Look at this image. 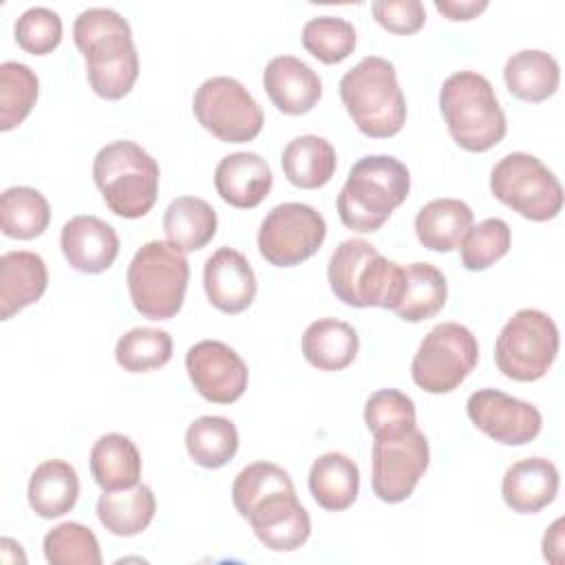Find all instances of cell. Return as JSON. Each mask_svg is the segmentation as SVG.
I'll list each match as a JSON object with an SVG mask.
<instances>
[{
    "label": "cell",
    "instance_id": "1",
    "mask_svg": "<svg viewBox=\"0 0 565 565\" xmlns=\"http://www.w3.org/2000/svg\"><path fill=\"white\" fill-rule=\"evenodd\" d=\"M73 40L86 62V77L104 99L126 97L139 77V53L130 24L106 7L82 11L73 24Z\"/></svg>",
    "mask_w": 565,
    "mask_h": 565
},
{
    "label": "cell",
    "instance_id": "2",
    "mask_svg": "<svg viewBox=\"0 0 565 565\" xmlns=\"http://www.w3.org/2000/svg\"><path fill=\"white\" fill-rule=\"evenodd\" d=\"M411 190L408 168L391 154H366L353 163L335 199L338 216L353 232H377Z\"/></svg>",
    "mask_w": 565,
    "mask_h": 565
},
{
    "label": "cell",
    "instance_id": "3",
    "mask_svg": "<svg viewBox=\"0 0 565 565\" xmlns=\"http://www.w3.org/2000/svg\"><path fill=\"white\" fill-rule=\"evenodd\" d=\"M340 99L366 137L388 139L406 124V99L395 66L380 55L362 57L342 75Z\"/></svg>",
    "mask_w": 565,
    "mask_h": 565
},
{
    "label": "cell",
    "instance_id": "4",
    "mask_svg": "<svg viewBox=\"0 0 565 565\" xmlns=\"http://www.w3.org/2000/svg\"><path fill=\"white\" fill-rule=\"evenodd\" d=\"M439 108L450 137L468 152H486L505 137V113L490 79L477 71L448 75L439 90Z\"/></svg>",
    "mask_w": 565,
    "mask_h": 565
},
{
    "label": "cell",
    "instance_id": "5",
    "mask_svg": "<svg viewBox=\"0 0 565 565\" xmlns=\"http://www.w3.org/2000/svg\"><path fill=\"white\" fill-rule=\"evenodd\" d=\"M93 179L106 207L121 218L146 216L159 192V163L135 141H110L93 159Z\"/></svg>",
    "mask_w": 565,
    "mask_h": 565
},
{
    "label": "cell",
    "instance_id": "6",
    "mask_svg": "<svg viewBox=\"0 0 565 565\" xmlns=\"http://www.w3.org/2000/svg\"><path fill=\"white\" fill-rule=\"evenodd\" d=\"M404 267L382 256L369 241H342L329 258L331 291L349 307H384L391 309L399 287Z\"/></svg>",
    "mask_w": 565,
    "mask_h": 565
},
{
    "label": "cell",
    "instance_id": "7",
    "mask_svg": "<svg viewBox=\"0 0 565 565\" xmlns=\"http://www.w3.org/2000/svg\"><path fill=\"white\" fill-rule=\"evenodd\" d=\"M190 265L168 241H148L128 265L126 282L135 309L148 320L174 318L185 298Z\"/></svg>",
    "mask_w": 565,
    "mask_h": 565
},
{
    "label": "cell",
    "instance_id": "8",
    "mask_svg": "<svg viewBox=\"0 0 565 565\" xmlns=\"http://www.w3.org/2000/svg\"><path fill=\"white\" fill-rule=\"evenodd\" d=\"M490 192L497 201L530 221H550L563 210V185L534 154L510 152L490 172Z\"/></svg>",
    "mask_w": 565,
    "mask_h": 565
},
{
    "label": "cell",
    "instance_id": "9",
    "mask_svg": "<svg viewBox=\"0 0 565 565\" xmlns=\"http://www.w3.org/2000/svg\"><path fill=\"white\" fill-rule=\"evenodd\" d=\"M558 353V327L539 309H519L499 331L494 362L516 382L541 380Z\"/></svg>",
    "mask_w": 565,
    "mask_h": 565
},
{
    "label": "cell",
    "instance_id": "10",
    "mask_svg": "<svg viewBox=\"0 0 565 565\" xmlns=\"http://www.w3.org/2000/svg\"><path fill=\"white\" fill-rule=\"evenodd\" d=\"M479 344L472 331L459 322L433 327L411 364L413 382L433 395L455 391L477 366Z\"/></svg>",
    "mask_w": 565,
    "mask_h": 565
},
{
    "label": "cell",
    "instance_id": "11",
    "mask_svg": "<svg viewBox=\"0 0 565 565\" xmlns=\"http://www.w3.org/2000/svg\"><path fill=\"white\" fill-rule=\"evenodd\" d=\"M196 121L216 139L243 143L258 137L265 117L252 93L234 77L205 79L192 99Z\"/></svg>",
    "mask_w": 565,
    "mask_h": 565
},
{
    "label": "cell",
    "instance_id": "12",
    "mask_svg": "<svg viewBox=\"0 0 565 565\" xmlns=\"http://www.w3.org/2000/svg\"><path fill=\"white\" fill-rule=\"evenodd\" d=\"M327 236L322 214L307 203H280L267 212L258 230V252L276 267H294L311 258Z\"/></svg>",
    "mask_w": 565,
    "mask_h": 565
},
{
    "label": "cell",
    "instance_id": "13",
    "mask_svg": "<svg viewBox=\"0 0 565 565\" xmlns=\"http://www.w3.org/2000/svg\"><path fill=\"white\" fill-rule=\"evenodd\" d=\"M430 463L426 435L415 426L397 435L373 437L371 486L384 503L406 501Z\"/></svg>",
    "mask_w": 565,
    "mask_h": 565
},
{
    "label": "cell",
    "instance_id": "14",
    "mask_svg": "<svg viewBox=\"0 0 565 565\" xmlns=\"http://www.w3.org/2000/svg\"><path fill=\"white\" fill-rule=\"evenodd\" d=\"M470 422L505 446H523L539 437L543 417L530 402L512 397L497 388H479L466 402Z\"/></svg>",
    "mask_w": 565,
    "mask_h": 565
},
{
    "label": "cell",
    "instance_id": "15",
    "mask_svg": "<svg viewBox=\"0 0 565 565\" xmlns=\"http://www.w3.org/2000/svg\"><path fill=\"white\" fill-rule=\"evenodd\" d=\"M185 371L201 397L214 404L236 402L249 380L243 358L221 340H201L185 353Z\"/></svg>",
    "mask_w": 565,
    "mask_h": 565
},
{
    "label": "cell",
    "instance_id": "16",
    "mask_svg": "<svg viewBox=\"0 0 565 565\" xmlns=\"http://www.w3.org/2000/svg\"><path fill=\"white\" fill-rule=\"evenodd\" d=\"M243 519L249 521L256 539L271 552H294L311 534L309 512L300 505L296 488H285L258 499Z\"/></svg>",
    "mask_w": 565,
    "mask_h": 565
},
{
    "label": "cell",
    "instance_id": "17",
    "mask_svg": "<svg viewBox=\"0 0 565 565\" xmlns=\"http://www.w3.org/2000/svg\"><path fill=\"white\" fill-rule=\"evenodd\" d=\"M60 247L75 271L102 274L119 254V236L110 223L90 214H79L64 223Z\"/></svg>",
    "mask_w": 565,
    "mask_h": 565
},
{
    "label": "cell",
    "instance_id": "18",
    "mask_svg": "<svg viewBox=\"0 0 565 565\" xmlns=\"http://www.w3.org/2000/svg\"><path fill=\"white\" fill-rule=\"evenodd\" d=\"M203 287L212 307L241 313L256 298V276L247 258L234 247H218L203 267Z\"/></svg>",
    "mask_w": 565,
    "mask_h": 565
},
{
    "label": "cell",
    "instance_id": "19",
    "mask_svg": "<svg viewBox=\"0 0 565 565\" xmlns=\"http://www.w3.org/2000/svg\"><path fill=\"white\" fill-rule=\"evenodd\" d=\"M263 86L271 104L285 115H305L322 97L318 73L294 55L271 57L263 71Z\"/></svg>",
    "mask_w": 565,
    "mask_h": 565
},
{
    "label": "cell",
    "instance_id": "20",
    "mask_svg": "<svg viewBox=\"0 0 565 565\" xmlns=\"http://www.w3.org/2000/svg\"><path fill=\"white\" fill-rule=\"evenodd\" d=\"M274 183L269 163L256 152H232L214 170L218 196L232 207L252 210L265 201Z\"/></svg>",
    "mask_w": 565,
    "mask_h": 565
},
{
    "label": "cell",
    "instance_id": "21",
    "mask_svg": "<svg viewBox=\"0 0 565 565\" xmlns=\"http://www.w3.org/2000/svg\"><path fill=\"white\" fill-rule=\"evenodd\" d=\"M558 492V470L545 457L514 461L501 481L505 505L519 514H536L547 508Z\"/></svg>",
    "mask_w": 565,
    "mask_h": 565
},
{
    "label": "cell",
    "instance_id": "22",
    "mask_svg": "<svg viewBox=\"0 0 565 565\" xmlns=\"http://www.w3.org/2000/svg\"><path fill=\"white\" fill-rule=\"evenodd\" d=\"M49 285L46 263L40 254L26 249L4 252L0 256V316L9 320L20 309L38 302Z\"/></svg>",
    "mask_w": 565,
    "mask_h": 565
},
{
    "label": "cell",
    "instance_id": "23",
    "mask_svg": "<svg viewBox=\"0 0 565 565\" xmlns=\"http://www.w3.org/2000/svg\"><path fill=\"white\" fill-rule=\"evenodd\" d=\"M446 298V276L430 263H411L404 267L402 287L391 311L406 322H422L437 316Z\"/></svg>",
    "mask_w": 565,
    "mask_h": 565
},
{
    "label": "cell",
    "instance_id": "24",
    "mask_svg": "<svg viewBox=\"0 0 565 565\" xmlns=\"http://www.w3.org/2000/svg\"><path fill=\"white\" fill-rule=\"evenodd\" d=\"M31 510L42 519H57L71 512L79 497V479L75 468L64 459L42 461L29 479L26 488Z\"/></svg>",
    "mask_w": 565,
    "mask_h": 565
},
{
    "label": "cell",
    "instance_id": "25",
    "mask_svg": "<svg viewBox=\"0 0 565 565\" xmlns=\"http://www.w3.org/2000/svg\"><path fill=\"white\" fill-rule=\"evenodd\" d=\"M472 210L461 199H433L415 216L417 241L430 252H452L472 225Z\"/></svg>",
    "mask_w": 565,
    "mask_h": 565
},
{
    "label": "cell",
    "instance_id": "26",
    "mask_svg": "<svg viewBox=\"0 0 565 565\" xmlns=\"http://www.w3.org/2000/svg\"><path fill=\"white\" fill-rule=\"evenodd\" d=\"M503 79L510 95L521 102L539 104L556 93L561 68L554 55L539 49H523L508 57Z\"/></svg>",
    "mask_w": 565,
    "mask_h": 565
},
{
    "label": "cell",
    "instance_id": "27",
    "mask_svg": "<svg viewBox=\"0 0 565 565\" xmlns=\"http://www.w3.org/2000/svg\"><path fill=\"white\" fill-rule=\"evenodd\" d=\"M358 490L360 470L351 457L342 452H324L311 463L309 492L320 508L342 512L353 505Z\"/></svg>",
    "mask_w": 565,
    "mask_h": 565
},
{
    "label": "cell",
    "instance_id": "28",
    "mask_svg": "<svg viewBox=\"0 0 565 565\" xmlns=\"http://www.w3.org/2000/svg\"><path fill=\"white\" fill-rule=\"evenodd\" d=\"M360 349V338L349 322L335 318L313 320L302 333V355L320 371L347 369Z\"/></svg>",
    "mask_w": 565,
    "mask_h": 565
},
{
    "label": "cell",
    "instance_id": "29",
    "mask_svg": "<svg viewBox=\"0 0 565 565\" xmlns=\"http://www.w3.org/2000/svg\"><path fill=\"white\" fill-rule=\"evenodd\" d=\"M90 475L104 490H124L139 483L141 457L130 437L119 433L102 435L90 448Z\"/></svg>",
    "mask_w": 565,
    "mask_h": 565
},
{
    "label": "cell",
    "instance_id": "30",
    "mask_svg": "<svg viewBox=\"0 0 565 565\" xmlns=\"http://www.w3.org/2000/svg\"><path fill=\"white\" fill-rule=\"evenodd\" d=\"M280 166L289 183L302 190H316L331 181L338 157L324 137L300 135L285 146Z\"/></svg>",
    "mask_w": 565,
    "mask_h": 565
},
{
    "label": "cell",
    "instance_id": "31",
    "mask_svg": "<svg viewBox=\"0 0 565 565\" xmlns=\"http://www.w3.org/2000/svg\"><path fill=\"white\" fill-rule=\"evenodd\" d=\"M216 212L199 196H177L163 212V232L179 252L203 249L216 234Z\"/></svg>",
    "mask_w": 565,
    "mask_h": 565
},
{
    "label": "cell",
    "instance_id": "32",
    "mask_svg": "<svg viewBox=\"0 0 565 565\" xmlns=\"http://www.w3.org/2000/svg\"><path fill=\"white\" fill-rule=\"evenodd\" d=\"M157 499L143 483L104 492L97 499V519L115 536L141 534L154 519Z\"/></svg>",
    "mask_w": 565,
    "mask_h": 565
},
{
    "label": "cell",
    "instance_id": "33",
    "mask_svg": "<svg viewBox=\"0 0 565 565\" xmlns=\"http://www.w3.org/2000/svg\"><path fill=\"white\" fill-rule=\"evenodd\" d=\"M51 221V207L44 194L29 185L7 188L0 196V227L2 234L18 241L40 236Z\"/></svg>",
    "mask_w": 565,
    "mask_h": 565
},
{
    "label": "cell",
    "instance_id": "34",
    "mask_svg": "<svg viewBox=\"0 0 565 565\" xmlns=\"http://www.w3.org/2000/svg\"><path fill=\"white\" fill-rule=\"evenodd\" d=\"M185 450L203 468L225 466L238 450L236 426L221 415H203L185 430Z\"/></svg>",
    "mask_w": 565,
    "mask_h": 565
},
{
    "label": "cell",
    "instance_id": "35",
    "mask_svg": "<svg viewBox=\"0 0 565 565\" xmlns=\"http://www.w3.org/2000/svg\"><path fill=\"white\" fill-rule=\"evenodd\" d=\"M172 358V338L163 329L135 327L126 331L115 347L117 364L128 373L161 369Z\"/></svg>",
    "mask_w": 565,
    "mask_h": 565
},
{
    "label": "cell",
    "instance_id": "36",
    "mask_svg": "<svg viewBox=\"0 0 565 565\" xmlns=\"http://www.w3.org/2000/svg\"><path fill=\"white\" fill-rule=\"evenodd\" d=\"M38 75L22 62L0 64V130L20 126L38 102Z\"/></svg>",
    "mask_w": 565,
    "mask_h": 565
},
{
    "label": "cell",
    "instance_id": "37",
    "mask_svg": "<svg viewBox=\"0 0 565 565\" xmlns=\"http://www.w3.org/2000/svg\"><path fill=\"white\" fill-rule=\"evenodd\" d=\"M44 556L51 565H102L99 541L90 527L66 521L46 532Z\"/></svg>",
    "mask_w": 565,
    "mask_h": 565
},
{
    "label": "cell",
    "instance_id": "38",
    "mask_svg": "<svg viewBox=\"0 0 565 565\" xmlns=\"http://www.w3.org/2000/svg\"><path fill=\"white\" fill-rule=\"evenodd\" d=\"M358 35L349 20L335 15L311 18L302 26V46L322 64H338L355 49Z\"/></svg>",
    "mask_w": 565,
    "mask_h": 565
},
{
    "label": "cell",
    "instance_id": "39",
    "mask_svg": "<svg viewBox=\"0 0 565 565\" xmlns=\"http://www.w3.org/2000/svg\"><path fill=\"white\" fill-rule=\"evenodd\" d=\"M512 245L510 225L503 218H486L477 225H470L463 234L461 247V265L468 271H483L497 260H501Z\"/></svg>",
    "mask_w": 565,
    "mask_h": 565
},
{
    "label": "cell",
    "instance_id": "40",
    "mask_svg": "<svg viewBox=\"0 0 565 565\" xmlns=\"http://www.w3.org/2000/svg\"><path fill=\"white\" fill-rule=\"evenodd\" d=\"M364 422L373 437L411 430L417 422L415 404L406 393L397 388H380L366 399Z\"/></svg>",
    "mask_w": 565,
    "mask_h": 565
},
{
    "label": "cell",
    "instance_id": "41",
    "mask_svg": "<svg viewBox=\"0 0 565 565\" xmlns=\"http://www.w3.org/2000/svg\"><path fill=\"white\" fill-rule=\"evenodd\" d=\"M15 42L31 55H46L62 42V18L49 7H31L15 20Z\"/></svg>",
    "mask_w": 565,
    "mask_h": 565
},
{
    "label": "cell",
    "instance_id": "42",
    "mask_svg": "<svg viewBox=\"0 0 565 565\" xmlns=\"http://www.w3.org/2000/svg\"><path fill=\"white\" fill-rule=\"evenodd\" d=\"M371 11L386 31L397 35H413L426 22V9L419 0H375Z\"/></svg>",
    "mask_w": 565,
    "mask_h": 565
},
{
    "label": "cell",
    "instance_id": "43",
    "mask_svg": "<svg viewBox=\"0 0 565 565\" xmlns=\"http://www.w3.org/2000/svg\"><path fill=\"white\" fill-rule=\"evenodd\" d=\"M435 9L448 20H472L488 9V0H435Z\"/></svg>",
    "mask_w": 565,
    "mask_h": 565
},
{
    "label": "cell",
    "instance_id": "44",
    "mask_svg": "<svg viewBox=\"0 0 565 565\" xmlns=\"http://www.w3.org/2000/svg\"><path fill=\"white\" fill-rule=\"evenodd\" d=\"M543 556L545 561L561 565L563 563V519H556L543 536Z\"/></svg>",
    "mask_w": 565,
    "mask_h": 565
}]
</instances>
